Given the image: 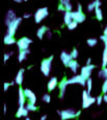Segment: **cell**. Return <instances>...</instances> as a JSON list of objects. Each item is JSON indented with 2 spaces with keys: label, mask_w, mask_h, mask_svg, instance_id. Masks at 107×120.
<instances>
[{
  "label": "cell",
  "mask_w": 107,
  "mask_h": 120,
  "mask_svg": "<svg viewBox=\"0 0 107 120\" xmlns=\"http://www.w3.org/2000/svg\"><path fill=\"white\" fill-rule=\"evenodd\" d=\"M26 101V96L24 94V89L22 87L19 88V107H24V104H25Z\"/></svg>",
  "instance_id": "5bb4252c"
},
{
  "label": "cell",
  "mask_w": 107,
  "mask_h": 120,
  "mask_svg": "<svg viewBox=\"0 0 107 120\" xmlns=\"http://www.w3.org/2000/svg\"><path fill=\"white\" fill-rule=\"evenodd\" d=\"M86 87H87V92L91 94V87H93V81L91 79L89 78L87 81H86Z\"/></svg>",
  "instance_id": "f1b7e54d"
},
{
  "label": "cell",
  "mask_w": 107,
  "mask_h": 120,
  "mask_svg": "<svg viewBox=\"0 0 107 120\" xmlns=\"http://www.w3.org/2000/svg\"><path fill=\"white\" fill-rule=\"evenodd\" d=\"M48 15H49V12H48V8L47 7H41V8H39L36 11V14H34V21H36V23H38V24L41 23L46 17H48Z\"/></svg>",
  "instance_id": "3957f363"
},
{
  "label": "cell",
  "mask_w": 107,
  "mask_h": 120,
  "mask_svg": "<svg viewBox=\"0 0 107 120\" xmlns=\"http://www.w3.org/2000/svg\"><path fill=\"white\" fill-rule=\"evenodd\" d=\"M24 94H25V96H26V98H28L29 99V102L30 104H33V105H36V94H34V92H32L30 89H24Z\"/></svg>",
  "instance_id": "7c38bea8"
},
{
  "label": "cell",
  "mask_w": 107,
  "mask_h": 120,
  "mask_svg": "<svg viewBox=\"0 0 107 120\" xmlns=\"http://www.w3.org/2000/svg\"><path fill=\"white\" fill-rule=\"evenodd\" d=\"M5 113H6V105L4 104V114H5Z\"/></svg>",
  "instance_id": "bcb514c9"
},
{
  "label": "cell",
  "mask_w": 107,
  "mask_h": 120,
  "mask_svg": "<svg viewBox=\"0 0 107 120\" xmlns=\"http://www.w3.org/2000/svg\"><path fill=\"white\" fill-rule=\"evenodd\" d=\"M86 42H87V45L89 47H95L97 45V42H98V39L97 38H88L87 41H86Z\"/></svg>",
  "instance_id": "4316f807"
},
{
  "label": "cell",
  "mask_w": 107,
  "mask_h": 120,
  "mask_svg": "<svg viewBox=\"0 0 107 120\" xmlns=\"http://www.w3.org/2000/svg\"><path fill=\"white\" fill-rule=\"evenodd\" d=\"M97 101V98L96 97H93V96H89L87 98V101L82 102V108L83 109H87L88 107H91L93 104H95V102Z\"/></svg>",
  "instance_id": "ac0fdd59"
},
{
  "label": "cell",
  "mask_w": 107,
  "mask_h": 120,
  "mask_svg": "<svg viewBox=\"0 0 107 120\" xmlns=\"http://www.w3.org/2000/svg\"><path fill=\"white\" fill-rule=\"evenodd\" d=\"M60 60H61V62L63 63V65L68 66L70 62L73 60V58H72L71 54L67 53L66 51H63V52H61V54H60Z\"/></svg>",
  "instance_id": "8fae6325"
},
{
  "label": "cell",
  "mask_w": 107,
  "mask_h": 120,
  "mask_svg": "<svg viewBox=\"0 0 107 120\" xmlns=\"http://www.w3.org/2000/svg\"><path fill=\"white\" fill-rule=\"evenodd\" d=\"M30 17H31V14H24L23 18L24 19H28V18H30Z\"/></svg>",
  "instance_id": "74e56055"
},
{
  "label": "cell",
  "mask_w": 107,
  "mask_h": 120,
  "mask_svg": "<svg viewBox=\"0 0 107 120\" xmlns=\"http://www.w3.org/2000/svg\"><path fill=\"white\" fill-rule=\"evenodd\" d=\"M102 92H103V94L107 93V79L104 81V83H103V86H102Z\"/></svg>",
  "instance_id": "836d02e7"
},
{
  "label": "cell",
  "mask_w": 107,
  "mask_h": 120,
  "mask_svg": "<svg viewBox=\"0 0 107 120\" xmlns=\"http://www.w3.org/2000/svg\"><path fill=\"white\" fill-rule=\"evenodd\" d=\"M58 11H64V12H66V8H64V6H63V3L59 4V6H58Z\"/></svg>",
  "instance_id": "d590c367"
},
{
  "label": "cell",
  "mask_w": 107,
  "mask_h": 120,
  "mask_svg": "<svg viewBox=\"0 0 107 120\" xmlns=\"http://www.w3.org/2000/svg\"><path fill=\"white\" fill-rule=\"evenodd\" d=\"M42 101H43L44 102L49 104V102L51 101V97H50V95H49L48 93H46V94H44V95H43V97H42Z\"/></svg>",
  "instance_id": "f546056e"
},
{
  "label": "cell",
  "mask_w": 107,
  "mask_h": 120,
  "mask_svg": "<svg viewBox=\"0 0 107 120\" xmlns=\"http://www.w3.org/2000/svg\"><path fill=\"white\" fill-rule=\"evenodd\" d=\"M68 84H79L81 86H86V80H84L80 75H75L71 79H68Z\"/></svg>",
  "instance_id": "ba28073f"
},
{
  "label": "cell",
  "mask_w": 107,
  "mask_h": 120,
  "mask_svg": "<svg viewBox=\"0 0 107 120\" xmlns=\"http://www.w3.org/2000/svg\"><path fill=\"white\" fill-rule=\"evenodd\" d=\"M68 80L66 78L63 79L60 82L58 83V88H59V98H63V94L66 92V88L68 86Z\"/></svg>",
  "instance_id": "30bf717a"
},
{
  "label": "cell",
  "mask_w": 107,
  "mask_h": 120,
  "mask_svg": "<svg viewBox=\"0 0 107 120\" xmlns=\"http://www.w3.org/2000/svg\"><path fill=\"white\" fill-rule=\"evenodd\" d=\"M17 18V16H16V12H15L13 9H9V11H7L6 12V16H5V25L6 26H8L9 24L12 23V22L14 21L15 19Z\"/></svg>",
  "instance_id": "4fadbf2b"
},
{
  "label": "cell",
  "mask_w": 107,
  "mask_h": 120,
  "mask_svg": "<svg viewBox=\"0 0 107 120\" xmlns=\"http://www.w3.org/2000/svg\"><path fill=\"white\" fill-rule=\"evenodd\" d=\"M68 67H69L70 69H71L72 71L74 72V74H76L77 71H78V68H79V63L76 61V60H74V59H73V60H72V61L69 63Z\"/></svg>",
  "instance_id": "d6986e66"
},
{
  "label": "cell",
  "mask_w": 107,
  "mask_h": 120,
  "mask_svg": "<svg viewBox=\"0 0 107 120\" xmlns=\"http://www.w3.org/2000/svg\"><path fill=\"white\" fill-rule=\"evenodd\" d=\"M25 120H31V119H29V118H26Z\"/></svg>",
  "instance_id": "7dc6e473"
},
{
  "label": "cell",
  "mask_w": 107,
  "mask_h": 120,
  "mask_svg": "<svg viewBox=\"0 0 107 120\" xmlns=\"http://www.w3.org/2000/svg\"><path fill=\"white\" fill-rule=\"evenodd\" d=\"M102 101H103V95H99L98 97H97V105H99V106H100V105L102 104Z\"/></svg>",
  "instance_id": "e575fe53"
},
{
  "label": "cell",
  "mask_w": 107,
  "mask_h": 120,
  "mask_svg": "<svg viewBox=\"0 0 107 120\" xmlns=\"http://www.w3.org/2000/svg\"><path fill=\"white\" fill-rule=\"evenodd\" d=\"M98 76H99V78L106 80L107 79V67H105V68H102L101 71H99Z\"/></svg>",
  "instance_id": "d4e9b609"
},
{
  "label": "cell",
  "mask_w": 107,
  "mask_h": 120,
  "mask_svg": "<svg viewBox=\"0 0 107 120\" xmlns=\"http://www.w3.org/2000/svg\"><path fill=\"white\" fill-rule=\"evenodd\" d=\"M25 108H26L27 110H28L29 112H36V110H38V108H36V105L30 104V102H28V104H26Z\"/></svg>",
  "instance_id": "484cf974"
},
{
  "label": "cell",
  "mask_w": 107,
  "mask_h": 120,
  "mask_svg": "<svg viewBox=\"0 0 107 120\" xmlns=\"http://www.w3.org/2000/svg\"><path fill=\"white\" fill-rule=\"evenodd\" d=\"M24 110H25V107H19L18 111H17V113H16V116L18 117V118H20V117L23 116V114H24Z\"/></svg>",
  "instance_id": "83f0119b"
},
{
  "label": "cell",
  "mask_w": 107,
  "mask_h": 120,
  "mask_svg": "<svg viewBox=\"0 0 107 120\" xmlns=\"http://www.w3.org/2000/svg\"><path fill=\"white\" fill-rule=\"evenodd\" d=\"M51 36H52V32L50 31V30H49V31L47 32V37H48V38L50 39V38H51Z\"/></svg>",
  "instance_id": "ab89813d"
},
{
  "label": "cell",
  "mask_w": 107,
  "mask_h": 120,
  "mask_svg": "<svg viewBox=\"0 0 107 120\" xmlns=\"http://www.w3.org/2000/svg\"><path fill=\"white\" fill-rule=\"evenodd\" d=\"M29 53H30V51H29V50H26V51H21V52H20V53H19V56H18L19 62L24 61V60L26 59L27 55H28Z\"/></svg>",
  "instance_id": "603a6c76"
},
{
  "label": "cell",
  "mask_w": 107,
  "mask_h": 120,
  "mask_svg": "<svg viewBox=\"0 0 107 120\" xmlns=\"http://www.w3.org/2000/svg\"><path fill=\"white\" fill-rule=\"evenodd\" d=\"M91 59L88 58L87 61H86V65H91Z\"/></svg>",
  "instance_id": "60d3db41"
},
{
  "label": "cell",
  "mask_w": 107,
  "mask_h": 120,
  "mask_svg": "<svg viewBox=\"0 0 107 120\" xmlns=\"http://www.w3.org/2000/svg\"><path fill=\"white\" fill-rule=\"evenodd\" d=\"M76 112L73 109H67L63 111H57V113L60 115L61 120H68V119H72L76 117Z\"/></svg>",
  "instance_id": "5b68a950"
},
{
  "label": "cell",
  "mask_w": 107,
  "mask_h": 120,
  "mask_svg": "<svg viewBox=\"0 0 107 120\" xmlns=\"http://www.w3.org/2000/svg\"><path fill=\"white\" fill-rule=\"evenodd\" d=\"M103 35H105V36H107V25H106L105 29H104V32H103Z\"/></svg>",
  "instance_id": "b9f144b4"
},
{
  "label": "cell",
  "mask_w": 107,
  "mask_h": 120,
  "mask_svg": "<svg viewBox=\"0 0 107 120\" xmlns=\"http://www.w3.org/2000/svg\"><path fill=\"white\" fill-rule=\"evenodd\" d=\"M57 78H55V77H53V78H51L50 80H49L48 82V85H47V88H48L49 91H53L54 89L57 87Z\"/></svg>",
  "instance_id": "9a60e30c"
},
{
  "label": "cell",
  "mask_w": 107,
  "mask_h": 120,
  "mask_svg": "<svg viewBox=\"0 0 107 120\" xmlns=\"http://www.w3.org/2000/svg\"><path fill=\"white\" fill-rule=\"evenodd\" d=\"M23 80H24V68H21L18 74H17L15 81H16V84H18L19 86H21L22 83H23Z\"/></svg>",
  "instance_id": "2e32d148"
},
{
  "label": "cell",
  "mask_w": 107,
  "mask_h": 120,
  "mask_svg": "<svg viewBox=\"0 0 107 120\" xmlns=\"http://www.w3.org/2000/svg\"><path fill=\"white\" fill-rule=\"evenodd\" d=\"M71 56H72V58H73L74 60H75L77 57H78V50H77L76 48H74L73 50H72V52H71Z\"/></svg>",
  "instance_id": "1f68e13d"
},
{
  "label": "cell",
  "mask_w": 107,
  "mask_h": 120,
  "mask_svg": "<svg viewBox=\"0 0 107 120\" xmlns=\"http://www.w3.org/2000/svg\"><path fill=\"white\" fill-rule=\"evenodd\" d=\"M95 14H96V18L98 19L99 21H102V20H103V14H102V11H101L100 7H96Z\"/></svg>",
  "instance_id": "cb8c5ba5"
},
{
  "label": "cell",
  "mask_w": 107,
  "mask_h": 120,
  "mask_svg": "<svg viewBox=\"0 0 107 120\" xmlns=\"http://www.w3.org/2000/svg\"><path fill=\"white\" fill-rule=\"evenodd\" d=\"M71 15H72V19H73V21L76 22V23H82V22H84L85 19H86L85 15H84L82 11H72Z\"/></svg>",
  "instance_id": "9c48e42d"
},
{
  "label": "cell",
  "mask_w": 107,
  "mask_h": 120,
  "mask_svg": "<svg viewBox=\"0 0 107 120\" xmlns=\"http://www.w3.org/2000/svg\"><path fill=\"white\" fill-rule=\"evenodd\" d=\"M47 117H48L47 115H43V116L41 117V119H40V120H46V119H47Z\"/></svg>",
  "instance_id": "ee69618b"
},
{
  "label": "cell",
  "mask_w": 107,
  "mask_h": 120,
  "mask_svg": "<svg viewBox=\"0 0 107 120\" xmlns=\"http://www.w3.org/2000/svg\"><path fill=\"white\" fill-rule=\"evenodd\" d=\"M63 22H64V24H66L67 26H68L70 23H72V22H73V19H72V15H71V12H69V11H66V12H64Z\"/></svg>",
  "instance_id": "7402d4cb"
},
{
  "label": "cell",
  "mask_w": 107,
  "mask_h": 120,
  "mask_svg": "<svg viewBox=\"0 0 107 120\" xmlns=\"http://www.w3.org/2000/svg\"><path fill=\"white\" fill-rule=\"evenodd\" d=\"M103 101L107 104V94H104V95H103Z\"/></svg>",
  "instance_id": "7bdbcfd3"
},
{
  "label": "cell",
  "mask_w": 107,
  "mask_h": 120,
  "mask_svg": "<svg viewBox=\"0 0 107 120\" xmlns=\"http://www.w3.org/2000/svg\"><path fill=\"white\" fill-rule=\"evenodd\" d=\"M95 9H96V0L87 5V11H95Z\"/></svg>",
  "instance_id": "4dcf8cb0"
},
{
  "label": "cell",
  "mask_w": 107,
  "mask_h": 120,
  "mask_svg": "<svg viewBox=\"0 0 107 120\" xmlns=\"http://www.w3.org/2000/svg\"><path fill=\"white\" fill-rule=\"evenodd\" d=\"M9 86H11V83H4V91H7Z\"/></svg>",
  "instance_id": "8d00e7d4"
},
{
  "label": "cell",
  "mask_w": 107,
  "mask_h": 120,
  "mask_svg": "<svg viewBox=\"0 0 107 120\" xmlns=\"http://www.w3.org/2000/svg\"><path fill=\"white\" fill-rule=\"evenodd\" d=\"M48 31H49V28L47 26H41L38 29V31H36V36H38L40 39H43L45 33H47Z\"/></svg>",
  "instance_id": "e0dca14e"
},
{
  "label": "cell",
  "mask_w": 107,
  "mask_h": 120,
  "mask_svg": "<svg viewBox=\"0 0 107 120\" xmlns=\"http://www.w3.org/2000/svg\"><path fill=\"white\" fill-rule=\"evenodd\" d=\"M100 39L104 42V45H105V48H104V51H103V55H102V68H105L107 66V36L102 35L100 37Z\"/></svg>",
  "instance_id": "52a82bcc"
},
{
  "label": "cell",
  "mask_w": 107,
  "mask_h": 120,
  "mask_svg": "<svg viewBox=\"0 0 107 120\" xmlns=\"http://www.w3.org/2000/svg\"><path fill=\"white\" fill-rule=\"evenodd\" d=\"M80 114H81V111H77V112H76V117H78Z\"/></svg>",
  "instance_id": "f6af8a7d"
},
{
  "label": "cell",
  "mask_w": 107,
  "mask_h": 120,
  "mask_svg": "<svg viewBox=\"0 0 107 120\" xmlns=\"http://www.w3.org/2000/svg\"><path fill=\"white\" fill-rule=\"evenodd\" d=\"M4 44L5 45H14V44H17L16 39H15L14 36H11L8 35V34H6L5 36H4Z\"/></svg>",
  "instance_id": "44dd1931"
},
{
  "label": "cell",
  "mask_w": 107,
  "mask_h": 120,
  "mask_svg": "<svg viewBox=\"0 0 107 120\" xmlns=\"http://www.w3.org/2000/svg\"><path fill=\"white\" fill-rule=\"evenodd\" d=\"M96 67V65H94V64H91V65H85L83 66L81 68V74L80 76L83 78L84 80H87L91 78V71H93V69Z\"/></svg>",
  "instance_id": "8992f818"
},
{
  "label": "cell",
  "mask_w": 107,
  "mask_h": 120,
  "mask_svg": "<svg viewBox=\"0 0 107 120\" xmlns=\"http://www.w3.org/2000/svg\"><path fill=\"white\" fill-rule=\"evenodd\" d=\"M60 3L63 4L64 8H66V11L72 12V9H73V5L71 4V1H70V0H61Z\"/></svg>",
  "instance_id": "ffe728a7"
},
{
  "label": "cell",
  "mask_w": 107,
  "mask_h": 120,
  "mask_svg": "<svg viewBox=\"0 0 107 120\" xmlns=\"http://www.w3.org/2000/svg\"><path fill=\"white\" fill-rule=\"evenodd\" d=\"M77 25H78V23H76V22H72V23H70L69 25H68V29L69 30H74L77 27Z\"/></svg>",
  "instance_id": "d6a6232c"
},
{
  "label": "cell",
  "mask_w": 107,
  "mask_h": 120,
  "mask_svg": "<svg viewBox=\"0 0 107 120\" xmlns=\"http://www.w3.org/2000/svg\"><path fill=\"white\" fill-rule=\"evenodd\" d=\"M32 42V39L28 38V37H21L20 39L17 41V46H18V49L21 51H26L29 48V45Z\"/></svg>",
  "instance_id": "277c9868"
},
{
  "label": "cell",
  "mask_w": 107,
  "mask_h": 120,
  "mask_svg": "<svg viewBox=\"0 0 107 120\" xmlns=\"http://www.w3.org/2000/svg\"><path fill=\"white\" fill-rule=\"evenodd\" d=\"M54 57L51 56L49 58H46L42 61L41 63V71L43 72V75L45 77H49L50 75V71H51V63H52V60H53Z\"/></svg>",
  "instance_id": "6da1fadb"
},
{
  "label": "cell",
  "mask_w": 107,
  "mask_h": 120,
  "mask_svg": "<svg viewBox=\"0 0 107 120\" xmlns=\"http://www.w3.org/2000/svg\"><path fill=\"white\" fill-rule=\"evenodd\" d=\"M21 22H22V18L17 17V18L7 26V34L11 36H14L15 33H16V31H17V29H18L19 25L21 24Z\"/></svg>",
  "instance_id": "7a4b0ae2"
},
{
  "label": "cell",
  "mask_w": 107,
  "mask_h": 120,
  "mask_svg": "<svg viewBox=\"0 0 107 120\" xmlns=\"http://www.w3.org/2000/svg\"><path fill=\"white\" fill-rule=\"evenodd\" d=\"M9 55H11V54H4V62L7 61V59L9 58Z\"/></svg>",
  "instance_id": "f35d334b"
}]
</instances>
